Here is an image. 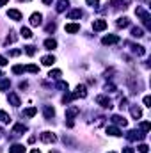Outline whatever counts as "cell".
Returning <instances> with one entry per match:
<instances>
[{
	"label": "cell",
	"instance_id": "obj_7",
	"mask_svg": "<svg viewBox=\"0 0 151 153\" xmlns=\"http://www.w3.org/2000/svg\"><path fill=\"white\" fill-rule=\"evenodd\" d=\"M144 135L146 134H140V132H137V130H132V132H128V139L130 141H140V139H144Z\"/></svg>",
	"mask_w": 151,
	"mask_h": 153
},
{
	"label": "cell",
	"instance_id": "obj_1",
	"mask_svg": "<svg viewBox=\"0 0 151 153\" xmlns=\"http://www.w3.org/2000/svg\"><path fill=\"white\" fill-rule=\"evenodd\" d=\"M135 14L142 18V23H144V25H146L147 29H151V22H149V14H147V13H146V11L142 9V7H137V9H135Z\"/></svg>",
	"mask_w": 151,
	"mask_h": 153
},
{
	"label": "cell",
	"instance_id": "obj_39",
	"mask_svg": "<svg viewBox=\"0 0 151 153\" xmlns=\"http://www.w3.org/2000/svg\"><path fill=\"white\" fill-rule=\"evenodd\" d=\"M144 105L146 107H151V98L149 96H144Z\"/></svg>",
	"mask_w": 151,
	"mask_h": 153
},
{
	"label": "cell",
	"instance_id": "obj_47",
	"mask_svg": "<svg viewBox=\"0 0 151 153\" xmlns=\"http://www.w3.org/2000/svg\"><path fill=\"white\" fill-rule=\"evenodd\" d=\"M30 153H41V151H39V149H32Z\"/></svg>",
	"mask_w": 151,
	"mask_h": 153
},
{
	"label": "cell",
	"instance_id": "obj_13",
	"mask_svg": "<svg viewBox=\"0 0 151 153\" xmlns=\"http://www.w3.org/2000/svg\"><path fill=\"white\" fill-rule=\"evenodd\" d=\"M9 101L14 105V107H18V105H21V101H20V98H18V94L16 93H9Z\"/></svg>",
	"mask_w": 151,
	"mask_h": 153
},
{
	"label": "cell",
	"instance_id": "obj_4",
	"mask_svg": "<svg viewBox=\"0 0 151 153\" xmlns=\"http://www.w3.org/2000/svg\"><path fill=\"white\" fill-rule=\"evenodd\" d=\"M41 23H43V14H41V13H34V14L30 16V25L37 27V25H41Z\"/></svg>",
	"mask_w": 151,
	"mask_h": 153
},
{
	"label": "cell",
	"instance_id": "obj_35",
	"mask_svg": "<svg viewBox=\"0 0 151 153\" xmlns=\"http://www.w3.org/2000/svg\"><path fill=\"white\" fill-rule=\"evenodd\" d=\"M149 126H151V125H149L147 121H144V123H140V128H142V132H144V134H146V132H149Z\"/></svg>",
	"mask_w": 151,
	"mask_h": 153
},
{
	"label": "cell",
	"instance_id": "obj_23",
	"mask_svg": "<svg viewBox=\"0 0 151 153\" xmlns=\"http://www.w3.org/2000/svg\"><path fill=\"white\" fill-rule=\"evenodd\" d=\"M44 46H46L48 50H54V48L57 46V41H55V39H46V41H44Z\"/></svg>",
	"mask_w": 151,
	"mask_h": 153
},
{
	"label": "cell",
	"instance_id": "obj_14",
	"mask_svg": "<svg viewBox=\"0 0 151 153\" xmlns=\"http://www.w3.org/2000/svg\"><path fill=\"white\" fill-rule=\"evenodd\" d=\"M78 30H80V25L78 23H68L66 25V32H69V34H75Z\"/></svg>",
	"mask_w": 151,
	"mask_h": 153
},
{
	"label": "cell",
	"instance_id": "obj_12",
	"mask_svg": "<svg viewBox=\"0 0 151 153\" xmlns=\"http://www.w3.org/2000/svg\"><path fill=\"white\" fill-rule=\"evenodd\" d=\"M9 153H25V146L23 144H13L9 148Z\"/></svg>",
	"mask_w": 151,
	"mask_h": 153
},
{
	"label": "cell",
	"instance_id": "obj_27",
	"mask_svg": "<svg viewBox=\"0 0 151 153\" xmlns=\"http://www.w3.org/2000/svg\"><path fill=\"white\" fill-rule=\"evenodd\" d=\"M130 111H132V116H133V118H140V116H142V111H140V107H132Z\"/></svg>",
	"mask_w": 151,
	"mask_h": 153
},
{
	"label": "cell",
	"instance_id": "obj_30",
	"mask_svg": "<svg viewBox=\"0 0 151 153\" xmlns=\"http://www.w3.org/2000/svg\"><path fill=\"white\" fill-rule=\"evenodd\" d=\"M11 85V82H9V78H4L2 82H0V91H6L7 87Z\"/></svg>",
	"mask_w": 151,
	"mask_h": 153
},
{
	"label": "cell",
	"instance_id": "obj_50",
	"mask_svg": "<svg viewBox=\"0 0 151 153\" xmlns=\"http://www.w3.org/2000/svg\"><path fill=\"white\" fill-rule=\"evenodd\" d=\"M110 153H114V151H110Z\"/></svg>",
	"mask_w": 151,
	"mask_h": 153
},
{
	"label": "cell",
	"instance_id": "obj_17",
	"mask_svg": "<svg viewBox=\"0 0 151 153\" xmlns=\"http://www.w3.org/2000/svg\"><path fill=\"white\" fill-rule=\"evenodd\" d=\"M41 62H43L44 66H52V64L55 62V57H54V55H44V57L41 59Z\"/></svg>",
	"mask_w": 151,
	"mask_h": 153
},
{
	"label": "cell",
	"instance_id": "obj_31",
	"mask_svg": "<svg viewBox=\"0 0 151 153\" xmlns=\"http://www.w3.org/2000/svg\"><path fill=\"white\" fill-rule=\"evenodd\" d=\"M25 71H30V73H37V71H39V68H37L36 64H29V66H25Z\"/></svg>",
	"mask_w": 151,
	"mask_h": 153
},
{
	"label": "cell",
	"instance_id": "obj_46",
	"mask_svg": "<svg viewBox=\"0 0 151 153\" xmlns=\"http://www.w3.org/2000/svg\"><path fill=\"white\" fill-rule=\"evenodd\" d=\"M43 2H44V4H52V2H54V0H43Z\"/></svg>",
	"mask_w": 151,
	"mask_h": 153
},
{
	"label": "cell",
	"instance_id": "obj_8",
	"mask_svg": "<svg viewBox=\"0 0 151 153\" xmlns=\"http://www.w3.org/2000/svg\"><path fill=\"white\" fill-rule=\"evenodd\" d=\"M92 29H94V30H105V29H107V22H105V20H94Z\"/></svg>",
	"mask_w": 151,
	"mask_h": 153
},
{
	"label": "cell",
	"instance_id": "obj_22",
	"mask_svg": "<svg viewBox=\"0 0 151 153\" xmlns=\"http://www.w3.org/2000/svg\"><path fill=\"white\" fill-rule=\"evenodd\" d=\"M112 123H117V125H123V126L128 125V121L125 118H121V116H112Z\"/></svg>",
	"mask_w": 151,
	"mask_h": 153
},
{
	"label": "cell",
	"instance_id": "obj_38",
	"mask_svg": "<svg viewBox=\"0 0 151 153\" xmlns=\"http://www.w3.org/2000/svg\"><path fill=\"white\" fill-rule=\"evenodd\" d=\"M147 149H149L147 144H140V146H139V151H140V153H147Z\"/></svg>",
	"mask_w": 151,
	"mask_h": 153
},
{
	"label": "cell",
	"instance_id": "obj_16",
	"mask_svg": "<svg viewBox=\"0 0 151 153\" xmlns=\"http://www.w3.org/2000/svg\"><path fill=\"white\" fill-rule=\"evenodd\" d=\"M110 4L116 6V7H123V9H125V7L130 4V0H110Z\"/></svg>",
	"mask_w": 151,
	"mask_h": 153
},
{
	"label": "cell",
	"instance_id": "obj_29",
	"mask_svg": "<svg viewBox=\"0 0 151 153\" xmlns=\"http://www.w3.org/2000/svg\"><path fill=\"white\" fill-rule=\"evenodd\" d=\"M9 114L7 112H4V111H0V121H2V123H9Z\"/></svg>",
	"mask_w": 151,
	"mask_h": 153
},
{
	"label": "cell",
	"instance_id": "obj_15",
	"mask_svg": "<svg viewBox=\"0 0 151 153\" xmlns=\"http://www.w3.org/2000/svg\"><path fill=\"white\" fill-rule=\"evenodd\" d=\"M107 134H109V135H114V137L123 135V134H121V130H119L117 126H107Z\"/></svg>",
	"mask_w": 151,
	"mask_h": 153
},
{
	"label": "cell",
	"instance_id": "obj_3",
	"mask_svg": "<svg viewBox=\"0 0 151 153\" xmlns=\"http://www.w3.org/2000/svg\"><path fill=\"white\" fill-rule=\"evenodd\" d=\"M41 141H43V142H55L57 137H55L52 132H43V134H41Z\"/></svg>",
	"mask_w": 151,
	"mask_h": 153
},
{
	"label": "cell",
	"instance_id": "obj_37",
	"mask_svg": "<svg viewBox=\"0 0 151 153\" xmlns=\"http://www.w3.org/2000/svg\"><path fill=\"white\" fill-rule=\"evenodd\" d=\"M57 87H59V89H64V91H68V87H69V85H68V82H62V80H61V82L57 84Z\"/></svg>",
	"mask_w": 151,
	"mask_h": 153
},
{
	"label": "cell",
	"instance_id": "obj_40",
	"mask_svg": "<svg viewBox=\"0 0 151 153\" xmlns=\"http://www.w3.org/2000/svg\"><path fill=\"white\" fill-rule=\"evenodd\" d=\"M55 30V23H50L48 27H46V32H54Z\"/></svg>",
	"mask_w": 151,
	"mask_h": 153
},
{
	"label": "cell",
	"instance_id": "obj_28",
	"mask_svg": "<svg viewBox=\"0 0 151 153\" xmlns=\"http://www.w3.org/2000/svg\"><path fill=\"white\" fill-rule=\"evenodd\" d=\"M130 25V20L128 18H119L117 20V27H128Z\"/></svg>",
	"mask_w": 151,
	"mask_h": 153
},
{
	"label": "cell",
	"instance_id": "obj_44",
	"mask_svg": "<svg viewBox=\"0 0 151 153\" xmlns=\"http://www.w3.org/2000/svg\"><path fill=\"white\" fill-rule=\"evenodd\" d=\"M123 153H133V148H125Z\"/></svg>",
	"mask_w": 151,
	"mask_h": 153
},
{
	"label": "cell",
	"instance_id": "obj_26",
	"mask_svg": "<svg viewBox=\"0 0 151 153\" xmlns=\"http://www.w3.org/2000/svg\"><path fill=\"white\" fill-rule=\"evenodd\" d=\"M20 34H21L25 39H30V37H32V32H30V29H27V27H23V29L20 30Z\"/></svg>",
	"mask_w": 151,
	"mask_h": 153
},
{
	"label": "cell",
	"instance_id": "obj_48",
	"mask_svg": "<svg viewBox=\"0 0 151 153\" xmlns=\"http://www.w3.org/2000/svg\"><path fill=\"white\" fill-rule=\"evenodd\" d=\"M50 153H57V151H50Z\"/></svg>",
	"mask_w": 151,
	"mask_h": 153
},
{
	"label": "cell",
	"instance_id": "obj_19",
	"mask_svg": "<svg viewBox=\"0 0 151 153\" xmlns=\"http://www.w3.org/2000/svg\"><path fill=\"white\" fill-rule=\"evenodd\" d=\"M54 116H55V111H54V107L46 105V107H44V118H46V119H50V118H54Z\"/></svg>",
	"mask_w": 151,
	"mask_h": 153
},
{
	"label": "cell",
	"instance_id": "obj_24",
	"mask_svg": "<svg viewBox=\"0 0 151 153\" xmlns=\"http://www.w3.org/2000/svg\"><path fill=\"white\" fill-rule=\"evenodd\" d=\"M132 36H133V37H142L144 32H142L140 27H133V29H132Z\"/></svg>",
	"mask_w": 151,
	"mask_h": 153
},
{
	"label": "cell",
	"instance_id": "obj_42",
	"mask_svg": "<svg viewBox=\"0 0 151 153\" xmlns=\"http://www.w3.org/2000/svg\"><path fill=\"white\" fill-rule=\"evenodd\" d=\"M13 41H16V36H7L6 43H13Z\"/></svg>",
	"mask_w": 151,
	"mask_h": 153
},
{
	"label": "cell",
	"instance_id": "obj_33",
	"mask_svg": "<svg viewBox=\"0 0 151 153\" xmlns=\"http://www.w3.org/2000/svg\"><path fill=\"white\" fill-rule=\"evenodd\" d=\"M25 71V68L23 66H20V64H16V66H13V73H16V75H20V73H23Z\"/></svg>",
	"mask_w": 151,
	"mask_h": 153
},
{
	"label": "cell",
	"instance_id": "obj_20",
	"mask_svg": "<svg viewBox=\"0 0 151 153\" xmlns=\"http://www.w3.org/2000/svg\"><path fill=\"white\" fill-rule=\"evenodd\" d=\"M23 132H27V126H25V125H16V126L13 128V134H14V135H21Z\"/></svg>",
	"mask_w": 151,
	"mask_h": 153
},
{
	"label": "cell",
	"instance_id": "obj_2",
	"mask_svg": "<svg viewBox=\"0 0 151 153\" xmlns=\"http://www.w3.org/2000/svg\"><path fill=\"white\" fill-rule=\"evenodd\" d=\"M85 96H87V89H85L84 84H78L77 85V91L71 93V98H85Z\"/></svg>",
	"mask_w": 151,
	"mask_h": 153
},
{
	"label": "cell",
	"instance_id": "obj_34",
	"mask_svg": "<svg viewBox=\"0 0 151 153\" xmlns=\"http://www.w3.org/2000/svg\"><path fill=\"white\" fill-rule=\"evenodd\" d=\"M25 52H27V55H34L36 54V48L29 45V46H25Z\"/></svg>",
	"mask_w": 151,
	"mask_h": 153
},
{
	"label": "cell",
	"instance_id": "obj_11",
	"mask_svg": "<svg viewBox=\"0 0 151 153\" xmlns=\"http://www.w3.org/2000/svg\"><path fill=\"white\" fill-rule=\"evenodd\" d=\"M68 6H69V0H59L57 2V13H62L64 9H68Z\"/></svg>",
	"mask_w": 151,
	"mask_h": 153
},
{
	"label": "cell",
	"instance_id": "obj_21",
	"mask_svg": "<svg viewBox=\"0 0 151 153\" xmlns=\"http://www.w3.org/2000/svg\"><path fill=\"white\" fill-rule=\"evenodd\" d=\"M132 50L137 54V55H144L146 54V50H144V46H140V45H132Z\"/></svg>",
	"mask_w": 151,
	"mask_h": 153
},
{
	"label": "cell",
	"instance_id": "obj_18",
	"mask_svg": "<svg viewBox=\"0 0 151 153\" xmlns=\"http://www.w3.org/2000/svg\"><path fill=\"white\" fill-rule=\"evenodd\" d=\"M80 16H82V11H80V9H73V11L68 13V18H69V20H78Z\"/></svg>",
	"mask_w": 151,
	"mask_h": 153
},
{
	"label": "cell",
	"instance_id": "obj_9",
	"mask_svg": "<svg viewBox=\"0 0 151 153\" xmlns=\"http://www.w3.org/2000/svg\"><path fill=\"white\" fill-rule=\"evenodd\" d=\"M7 16H9V18H13V20H16V22H20V20H21V13H20L18 9H9V11H7Z\"/></svg>",
	"mask_w": 151,
	"mask_h": 153
},
{
	"label": "cell",
	"instance_id": "obj_36",
	"mask_svg": "<svg viewBox=\"0 0 151 153\" xmlns=\"http://www.w3.org/2000/svg\"><path fill=\"white\" fill-rule=\"evenodd\" d=\"M85 2H87V6H91V7H98L99 0H85Z\"/></svg>",
	"mask_w": 151,
	"mask_h": 153
},
{
	"label": "cell",
	"instance_id": "obj_25",
	"mask_svg": "<svg viewBox=\"0 0 151 153\" xmlns=\"http://www.w3.org/2000/svg\"><path fill=\"white\" fill-rule=\"evenodd\" d=\"M36 112H37V109H36V107H29V109H25V111H23V114H25L27 118H32V116H36Z\"/></svg>",
	"mask_w": 151,
	"mask_h": 153
},
{
	"label": "cell",
	"instance_id": "obj_41",
	"mask_svg": "<svg viewBox=\"0 0 151 153\" xmlns=\"http://www.w3.org/2000/svg\"><path fill=\"white\" fill-rule=\"evenodd\" d=\"M20 54H21V50H11V52H9V55H14V57L20 55Z\"/></svg>",
	"mask_w": 151,
	"mask_h": 153
},
{
	"label": "cell",
	"instance_id": "obj_45",
	"mask_svg": "<svg viewBox=\"0 0 151 153\" xmlns=\"http://www.w3.org/2000/svg\"><path fill=\"white\" fill-rule=\"evenodd\" d=\"M7 2H9V0H0V7H2V6H6Z\"/></svg>",
	"mask_w": 151,
	"mask_h": 153
},
{
	"label": "cell",
	"instance_id": "obj_6",
	"mask_svg": "<svg viewBox=\"0 0 151 153\" xmlns=\"http://www.w3.org/2000/svg\"><path fill=\"white\" fill-rule=\"evenodd\" d=\"M117 41H119V36H116V34L105 36V37L102 39V43H103V45H114V43H117Z\"/></svg>",
	"mask_w": 151,
	"mask_h": 153
},
{
	"label": "cell",
	"instance_id": "obj_43",
	"mask_svg": "<svg viewBox=\"0 0 151 153\" xmlns=\"http://www.w3.org/2000/svg\"><path fill=\"white\" fill-rule=\"evenodd\" d=\"M6 64H7V59L0 55V66H6Z\"/></svg>",
	"mask_w": 151,
	"mask_h": 153
},
{
	"label": "cell",
	"instance_id": "obj_32",
	"mask_svg": "<svg viewBox=\"0 0 151 153\" xmlns=\"http://www.w3.org/2000/svg\"><path fill=\"white\" fill-rule=\"evenodd\" d=\"M61 75H62V73H61V70H54V71H50V73H48V77H50V78H59Z\"/></svg>",
	"mask_w": 151,
	"mask_h": 153
},
{
	"label": "cell",
	"instance_id": "obj_49",
	"mask_svg": "<svg viewBox=\"0 0 151 153\" xmlns=\"http://www.w3.org/2000/svg\"><path fill=\"white\" fill-rule=\"evenodd\" d=\"M0 77H2V71H0Z\"/></svg>",
	"mask_w": 151,
	"mask_h": 153
},
{
	"label": "cell",
	"instance_id": "obj_5",
	"mask_svg": "<svg viewBox=\"0 0 151 153\" xmlns=\"http://www.w3.org/2000/svg\"><path fill=\"white\" fill-rule=\"evenodd\" d=\"M96 101H98V103L102 105L103 109H110V107H112L110 100H109V98H105V96H98V98H96Z\"/></svg>",
	"mask_w": 151,
	"mask_h": 153
},
{
	"label": "cell",
	"instance_id": "obj_10",
	"mask_svg": "<svg viewBox=\"0 0 151 153\" xmlns=\"http://www.w3.org/2000/svg\"><path fill=\"white\" fill-rule=\"evenodd\" d=\"M78 112H80V109H78V107H69V109L66 111V119H73Z\"/></svg>",
	"mask_w": 151,
	"mask_h": 153
}]
</instances>
